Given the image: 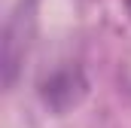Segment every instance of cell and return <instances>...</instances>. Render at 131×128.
Returning <instances> with one entry per match:
<instances>
[{"mask_svg": "<svg viewBox=\"0 0 131 128\" xmlns=\"http://www.w3.org/2000/svg\"><path fill=\"white\" fill-rule=\"evenodd\" d=\"M122 6H125V12H128V18H131V0H122Z\"/></svg>", "mask_w": 131, "mask_h": 128, "instance_id": "6da1fadb", "label": "cell"}]
</instances>
